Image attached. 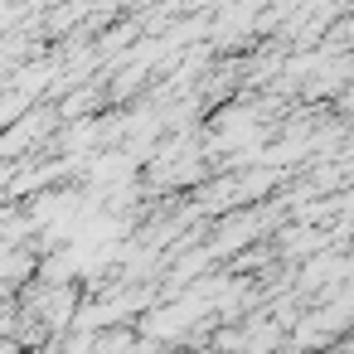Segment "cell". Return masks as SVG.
I'll use <instances>...</instances> for the list:
<instances>
[{
	"label": "cell",
	"mask_w": 354,
	"mask_h": 354,
	"mask_svg": "<svg viewBox=\"0 0 354 354\" xmlns=\"http://www.w3.org/2000/svg\"><path fill=\"white\" fill-rule=\"evenodd\" d=\"M25 272H30V257H25V252H10V267H6V277H10V281H20Z\"/></svg>",
	"instance_id": "obj_1"
}]
</instances>
